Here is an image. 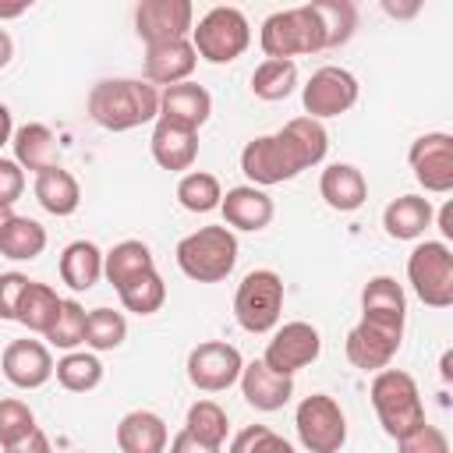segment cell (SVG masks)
Instances as JSON below:
<instances>
[{
  "label": "cell",
  "instance_id": "42",
  "mask_svg": "<svg viewBox=\"0 0 453 453\" xmlns=\"http://www.w3.org/2000/svg\"><path fill=\"white\" fill-rule=\"evenodd\" d=\"M32 428H35V414H32L28 403H21V400H14V396L0 400V446L18 442V439L28 435Z\"/></svg>",
  "mask_w": 453,
  "mask_h": 453
},
{
  "label": "cell",
  "instance_id": "32",
  "mask_svg": "<svg viewBox=\"0 0 453 453\" xmlns=\"http://www.w3.org/2000/svg\"><path fill=\"white\" fill-rule=\"evenodd\" d=\"M361 315L403 322V319H407L403 287H400L393 276H372V280L365 283V290H361Z\"/></svg>",
  "mask_w": 453,
  "mask_h": 453
},
{
  "label": "cell",
  "instance_id": "1",
  "mask_svg": "<svg viewBox=\"0 0 453 453\" xmlns=\"http://www.w3.org/2000/svg\"><path fill=\"white\" fill-rule=\"evenodd\" d=\"M88 117L106 131H131L159 117V92L138 78H106L88 92Z\"/></svg>",
  "mask_w": 453,
  "mask_h": 453
},
{
  "label": "cell",
  "instance_id": "41",
  "mask_svg": "<svg viewBox=\"0 0 453 453\" xmlns=\"http://www.w3.org/2000/svg\"><path fill=\"white\" fill-rule=\"evenodd\" d=\"M230 453H294V446L265 425H248L234 435Z\"/></svg>",
  "mask_w": 453,
  "mask_h": 453
},
{
  "label": "cell",
  "instance_id": "48",
  "mask_svg": "<svg viewBox=\"0 0 453 453\" xmlns=\"http://www.w3.org/2000/svg\"><path fill=\"white\" fill-rule=\"evenodd\" d=\"M439 230H442V237H446V241L453 237V205H449V202L439 209Z\"/></svg>",
  "mask_w": 453,
  "mask_h": 453
},
{
  "label": "cell",
  "instance_id": "47",
  "mask_svg": "<svg viewBox=\"0 0 453 453\" xmlns=\"http://www.w3.org/2000/svg\"><path fill=\"white\" fill-rule=\"evenodd\" d=\"M170 453H219V449L209 446V442H202V439H195L188 428H180V432L170 439Z\"/></svg>",
  "mask_w": 453,
  "mask_h": 453
},
{
  "label": "cell",
  "instance_id": "37",
  "mask_svg": "<svg viewBox=\"0 0 453 453\" xmlns=\"http://www.w3.org/2000/svg\"><path fill=\"white\" fill-rule=\"evenodd\" d=\"M311 7L319 14V21H322L326 50H336V46H343L354 35V28H357L354 4H347V0H315Z\"/></svg>",
  "mask_w": 453,
  "mask_h": 453
},
{
  "label": "cell",
  "instance_id": "22",
  "mask_svg": "<svg viewBox=\"0 0 453 453\" xmlns=\"http://www.w3.org/2000/svg\"><path fill=\"white\" fill-rule=\"evenodd\" d=\"M276 138L283 142V149L294 156V163H297L301 170L322 163V159H326V149H329V134H326L322 120H311V117H294V120H287V124L276 131Z\"/></svg>",
  "mask_w": 453,
  "mask_h": 453
},
{
  "label": "cell",
  "instance_id": "18",
  "mask_svg": "<svg viewBox=\"0 0 453 453\" xmlns=\"http://www.w3.org/2000/svg\"><path fill=\"white\" fill-rule=\"evenodd\" d=\"M219 212H223V226L265 230L269 219H273V198L255 184H241V188H230L219 198Z\"/></svg>",
  "mask_w": 453,
  "mask_h": 453
},
{
  "label": "cell",
  "instance_id": "49",
  "mask_svg": "<svg viewBox=\"0 0 453 453\" xmlns=\"http://www.w3.org/2000/svg\"><path fill=\"white\" fill-rule=\"evenodd\" d=\"M11 134H14V124H11V110L0 103V145H7V142H11Z\"/></svg>",
  "mask_w": 453,
  "mask_h": 453
},
{
  "label": "cell",
  "instance_id": "24",
  "mask_svg": "<svg viewBox=\"0 0 453 453\" xmlns=\"http://www.w3.org/2000/svg\"><path fill=\"white\" fill-rule=\"evenodd\" d=\"M170 442L166 421L152 411H131L117 425V446L120 453H163Z\"/></svg>",
  "mask_w": 453,
  "mask_h": 453
},
{
  "label": "cell",
  "instance_id": "31",
  "mask_svg": "<svg viewBox=\"0 0 453 453\" xmlns=\"http://www.w3.org/2000/svg\"><path fill=\"white\" fill-rule=\"evenodd\" d=\"M60 301H64V297H57V290H53L50 283L28 280V287H25L21 301H18V319H14V322H21L28 333H42V336H46V329L57 322Z\"/></svg>",
  "mask_w": 453,
  "mask_h": 453
},
{
  "label": "cell",
  "instance_id": "35",
  "mask_svg": "<svg viewBox=\"0 0 453 453\" xmlns=\"http://www.w3.org/2000/svg\"><path fill=\"white\" fill-rule=\"evenodd\" d=\"M184 428H188L195 439H202V442H209V446L219 449V446L226 442L230 421H226V411H223L216 400H195V403L188 407Z\"/></svg>",
  "mask_w": 453,
  "mask_h": 453
},
{
  "label": "cell",
  "instance_id": "19",
  "mask_svg": "<svg viewBox=\"0 0 453 453\" xmlns=\"http://www.w3.org/2000/svg\"><path fill=\"white\" fill-rule=\"evenodd\" d=\"M198 64V53L191 46V39H177V42H163V46H145V78L156 85H180L191 78Z\"/></svg>",
  "mask_w": 453,
  "mask_h": 453
},
{
  "label": "cell",
  "instance_id": "39",
  "mask_svg": "<svg viewBox=\"0 0 453 453\" xmlns=\"http://www.w3.org/2000/svg\"><path fill=\"white\" fill-rule=\"evenodd\" d=\"M127 336V319L113 308H92L85 315V343L92 350H113Z\"/></svg>",
  "mask_w": 453,
  "mask_h": 453
},
{
  "label": "cell",
  "instance_id": "27",
  "mask_svg": "<svg viewBox=\"0 0 453 453\" xmlns=\"http://www.w3.org/2000/svg\"><path fill=\"white\" fill-rule=\"evenodd\" d=\"M11 145H14V163L21 170H46L57 163V138L46 124H21L14 134H11Z\"/></svg>",
  "mask_w": 453,
  "mask_h": 453
},
{
  "label": "cell",
  "instance_id": "21",
  "mask_svg": "<svg viewBox=\"0 0 453 453\" xmlns=\"http://www.w3.org/2000/svg\"><path fill=\"white\" fill-rule=\"evenodd\" d=\"M212 113V96L195 85V81H180V85H170L163 96H159V117L170 120V124H180V127H191L198 131Z\"/></svg>",
  "mask_w": 453,
  "mask_h": 453
},
{
  "label": "cell",
  "instance_id": "16",
  "mask_svg": "<svg viewBox=\"0 0 453 453\" xmlns=\"http://www.w3.org/2000/svg\"><path fill=\"white\" fill-rule=\"evenodd\" d=\"M0 368H4V379L11 386H18V389H39L53 375V357H50V347L39 343V340H11L4 347Z\"/></svg>",
  "mask_w": 453,
  "mask_h": 453
},
{
  "label": "cell",
  "instance_id": "6",
  "mask_svg": "<svg viewBox=\"0 0 453 453\" xmlns=\"http://www.w3.org/2000/svg\"><path fill=\"white\" fill-rule=\"evenodd\" d=\"M283 315V276L273 269H251L234 294V319L244 333H269Z\"/></svg>",
  "mask_w": 453,
  "mask_h": 453
},
{
  "label": "cell",
  "instance_id": "50",
  "mask_svg": "<svg viewBox=\"0 0 453 453\" xmlns=\"http://www.w3.org/2000/svg\"><path fill=\"white\" fill-rule=\"evenodd\" d=\"M11 57H14V42H11V35L0 28V67H7Z\"/></svg>",
  "mask_w": 453,
  "mask_h": 453
},
{
  "label": "cell",
  "instance_id": "3",
  "mask_svg": "<svg viewBox=\"0 0 453 453\" xmlns=\"http://www.w3.org/2000/svg\"><path fill=\"white\" fill-rule=\"evenodd\" d=\"M262 53L265 60H290L297 53H319L326 50V35H322V21L315 14L311 4L290 7V11H276L262 21Z\"/></svg>",
  "mask_w": 453,
  "mask_h": 453
},
{
  "label": "cell",
  "instance_id": "36",
  "mask_svg": "<svg viewBox=\"0 0 453 453\" xmlns=\"http://www.w3.org/2000/svg\"><path fill=\"white\" fill-rule=\"evenodd\" d=\"M117 294H120V304L127 311H134V315H156L163 308V301H166V283H163V276L156 269H149L138 280H131L127 287H120Z\"/></svg>",
  "mask_w": 453,
  "mask_h": 453
},
{
  "label": "cell",
  "instance_id": "30",
  "mask_svg": "<svg viewBox=\"0 0 453 453\" xmlns=\"http://www.w3.org/2000/svg\"><path fill=\"white\" fill-rule=\"evenodd\" d=\"M46 248V226L28 216H11L0 230V255L14 262H32Z\"/></svg>",
  "mask_w": 453,
  "mask_h": 453
},
{
  "label": "cell",
  "instance_id": "20",
  "mask_svg": "<svg viewBox=\"0 0 453 453\" xmlns=\"http://www.w3.org/2000/svg\"><path fill=\"white\" fill-rule=\"evenodd\" d=\"M149 145H152V159L163 170L180 173V170H191V163L198 156V131L156 117V127H152V142Z\"/></svg>",
  "mask_w": 453,
  "mask_h": 453
},
{
  "label": "cell",
  "instance_id": "10",
  "mask_svg": "<svg viewBox=\"0 0 453 453\" xmlns=\"http://www.w3.org/2000/svg\"><path fill=\"white\" fill-rule=\"evenodd\" d=\"M301 103H304V113L311 120L340 117L357 103V78L347 67L326 64L308 78V85L301 92Z\"/></svg>",
  "mask_w": 453,
  "mask_h": 453
},
{
  "label": "cell",
  "instance_id": "44",
  "mask_svg": "<svg viewBox=\"0 0 453 453\" xmlns=\"http://www.w3.org/2000/svg\"><path fill=\"white\" fill-rule=\"evenodd\" d=\"M28 287V276L25 273H0V319L14 322L18 319V301Z\"/></svg>",
  "mask_w": 453,
  "mask_h": 453
},
{
  "label": "cell",
  "instance_id": "29",
  "mask_svg": "<svg viewBox=\"0 0 453 453\" xmlns=\"http://www.w3.org/2000/svg\"><path fill=\"white\" fill-rule=\"evenodd\" d=\"M103 276V251L92 241H71L60 255V280L71 290H92Z\"/></svg>",
  "mask_w": 453,
  "mask_h": 453
},
{
  "label": "cell",
  "instance_id": "43",
  "mask_svg": "<svg viewBox=\"0 0 453 453\" xmlns=\"http://www.w3.org/2000/svg\"><path fill=\"white\" fill-rule=\"evenodd\" d=\"M396 446H400V453H449L446 432L435 428V425H428V421H421L418 428H411L407 435H400Z\"/></svg>",
  "mask_w": 453,
  "mask_h": 453
},
{
  "label": "cell",
  "instance_id": "52",
  "mask_svg": "<svg viewBox=\"0 0 453 453\" xmlns=\"http://www.w3.org/2000/svg\"><path fill=\"white\" fill-rule=\"evenodd\" d=\"M449 365H453V354L446 350V354H442V379H446V382H449V375H453V368H449Z\"/></svg>",
  "mask_w": 453,
  "mask_h": 453
},
{
  "label": "cell",
  "instance_id": "33",
  "mask_svg": "<svg viewBox=\"0 0 453 453\" xmlns=\"http://www.w3.org/2000/svg\"><path fill=\"white\" fill-rule=\"evenodd\" d=\"M53 372H57V382H60L67 393H88V389H96V386L103 382V361H99L96 354H85V350L64 354V357L53 365Z\"/></svg>",
  "mask_w": 453,
  "mask_h": 453
},
{
  "label": "cell",
  "instance_id": "23",
  "mask_svg": "<svg viewBox=\"0 0 453 453\" xmlns=\"http://www.w3.org/2000/svg\"><path fill=\"white\" fill-rule=\"evenodd\" d=\"M319 191H322V198H326L329 209H336V212H354V209H361L365 198H368V180H365V173H361L357 166H350V163H333V166L322 170Z\"/></svg>",
  "mask_w": 453,
  "mask_h": 453
},
{
  "label": "cell",
  "instance_id": "14",
  "mask_svg": "<svg viewBox=\"0 0 453 453\" xmlns=\"http://www.w3.org/2000/svg\"><path fill=\"white\" fill-rule=\"evenodd\" d=\"M241 173L255 188H269V184L294 180L301 173V166L294 163V156L283 149V142L276 134H258L241 149Z\"/></svg>",
  "mask_w": 453,
  "mask_h": 453
},
{
  "label": "cell",
  "instance_id": "5",
  "mask_svg": "<svg viewBox=\"0 0 453 453\" xmlns=\"http://www.w3.org/2000/svg\"><path fill=\"white\" fill-rule=\"evenodd\" d=\"M251 42V25L237 7H212L191 28V46L209 64L237 60Z\"/></svg>",
  "mask_w": 453,
  "mask_h": 453
},
{
  "label": "cell",
  "instance_id": "53",
  "mask_svg": "<svg viewBox=\"0 0 453 453\" xmlns=\"http://www.w3.org/2000/svg\"><path fill=\"white\" fill-rule=\"evenodd\" d=\"M11 216H14V212H11V209H4V205H0V230H4V223H7V219H11Z\"/></svg>",
  "mask_w": 453,
  "mask_h": 453
},
{
  "label": "cell",
  "instance_id": "8",
  "mask_svg": "<svg viewBox=\"0 0 453 453\" xmlns=\"http://www.w3.org/2000/svg\"><path fill=\"white\" fill-rule=\"evenodd\" d=\"M297 439L308 453H340L347 442V418L329 393H311L297 403L294 414Z\"/></svg>",
  "mask_w": 453,
  "mask_h": 453
},
{
  "label": "cell",
  "instance_id": "45",
  "mask_svg": "<svg viewBox=\"0 0 453 453\" xmlns=\"http://www.w3.org/2000/svg\"><path fill=\"white\" fill-rule=\"evenodd\" d=\"M25 191V170L14 163V159H4L0 156V205L11 209Z\"/></svg>",
  "mask_w": 453,
  "mask_h": 453
},
{
  "label": "cell",
  "instance_id": "12",
  "mask_svg": "<svg viewBox=\"0 0 453 453\" xmlns=\"http://www.w3.org/2000/svg\"><path fill=\"white\" fill-rule=\"evenodd\" d=\"M195 7L188 0H142L134 7V32L145 46H163L188 39Z\"/></svg>",
  "mask_w": 453,
  "mask_h": 453
},
{
  "label": "cell",
  "instance_id": "2",
  "mask_svg": "<svg viewBox=\"0 0 453 453\" xmlns=\"http://www.w3.org/2000/svg\"><path fill=\"white\" fill-rule=\"evenodd\" d=\"M177 265L195 283H219L237 265V237L230 226H198L177 241Z\"/></svg>",
  "mask_w": 453,
  "mask_h": 453
},
{
  "label": "cell",
  "instance_id": "40",
  "mask_svg": "<svg viewBox=\"0 0 453 453\" xmlns=\"http://www.w3.org/2000/svg\"><path fill=\"white\" fill-rule=\"evenodd\" d=\"M85 308L78 301H60V311H57V322L46 329V340L60 350H71L78 343H85Z\"/></svg>",
  "mask_w": 453,
  "mask_h": 453
},
{
  "label": "cell",
  "instance_id": "38",
  "mask_svg": "<svg viewBox=\"0 0 453 453\" xmlns=\"http://www.w3.org/2000/svg\"><path fill=\"white\" fill-rule=\"evenodd\" d=\"M219 198H223V188L212 173L205 170H191L180 177L177 184V202L188 209V212H212L219 209Z\"/></svg>",
  "mask_w": 453,
  "mask_h": 453
},
{
  "label": "cell",
  "instance_id": "4",
  "mask_svg": "<svg viewBox=\"0 0 453 453\" xmlns=\"http://www.w3.org/2000/svg\"><path fill=\"white\" fill-rule=\"evenodd\" d=\"M372 407L379 414V425L386 435L400 439L411 428L425 421V403L418 393V382L400 368H382L372 379Z\"/></svg>",
  "mask_w": 453,
  "mask_h": 453
},
{
  "label": "cell",
  "instance_id": "46",
  "mask_svg": "<svg viewBox=\"0 0 453 453\" xmlns=\"http://www.w3.org/2000/svg\"><path fill=\"white\" fill-rule=\"evenodd\" d=\"M4 453H53V446H50V439H46V432L35 425L28 435H21L18 442H11V446H4Z\"/></svg>",
  "mask_w": 453,
  "mask_h": 453
},
{
  "label": "cell",
  "instance_id": "28",
  "mask_svg": "<svg viewBox=\"0 0 453 453\" xmlns=\"http://www.w3.org/2000/svg\"><path fill=\"white\" fill-rule=\"evenodd\" d=\"M149 269H156V262H152L149 244H142V241H120L103 255V276L113 283V290L127 287L131 280H138Z\"/></svg>",
  "mask_w": 453,
  "mask_h": 453
},
{
  "label": "cell",
  "instance_id": "26",
  "mask_svg": "<svg viewBox=\"0 0 453 453\" xmlns=\"http://www.w3.org/2000/svg\"><path fill=\"white\" fill-rule=\"evenodd\" d=\"M35 198H39V205L46 212L71 216L78 209V202H81V188H78V180H74L71 170H64V166L53 163V166H46V170L35 173Z\"/></svg>",
  "mask_w": 453,
  "mask_h": 453
},
{
  "label": "cell",
  "instance_id": "34",
  "mask_svg": "<svg viewBox=\"0 0 453 453\" xmlns=\"http://www.w3.org/2000/svg\"><path fill=\"white\" fill-rule=\"evenodd\" d=\"M297 85V64L294 60H262L251 74V92L265 103L287 99Z\"/></svg>",
  "mask_w": 453,
  "mask_h": 453
},
{
  "label": "cell",
  "instance_id": "15",
  "mask_svg": "<svg viewBox=\"0 0 453 453\" xmlns=\"http://www.w3.org/2000/svg\"><path fill=\"white\" fill-rule=\"evenodd\" d=\"M407 159H411V170L425 191H435V195L453 191V138L446 131H432V134L414 138Z\"/></svg>",
  "mask_w": 453,
  "mask_h": 453
},
{
  "label": "cell",
  "instance_id": "7",
  "mask_svg": "<svg viewBox=\"0 0 453 453\" xmlns=\"http://www.w3.org/2000/svg\"><path fill=\"white\" fill-rule=\"evenodd\" d=\"M407 280L428 308L453 304V251L446 241H425L407 258Z\"/></svg>",
  "mask_w": 453,
  "mask_h": 453
},
{
  "label": "cell",
  "instance_id": "17",
  "mask_svg": "<svg viewBox=\"0 0 453 453\" xmlns=\"http://www.w3.org/2000/svg\"><path fill=\"white\" fill-rule=\"evenodd\" d=\"M237 382H241L244 400H248L255 411H280V407L294 396V379H290V375L273 372L262 357H258V361H251V365H244Z\"/></svg>",
  "mask_w": 453,
  "mask_h": 453
},
{
  "label": "cell",
  "instance_id": "25",
  "mask_svg": "<svg viewBox=\"0 0 453 453\" xmlns=\"http://www.w3.org/2000/svg\"><path fill=\"white\" fill-rule=\"evenodd\" d=\"M432 202L421 195H400L386 205L382 212V226L393 241H414L432 226Z\"/></svg>",
  "mask_w": 453,
  "mask_h": 453
},
{
  "label": "cell",
  "instance_id": "13",
  "mask_svg": "<svg viewBox=\"0 0 453 453\" xmlns=\"http://www.w3.org/2000/svg\"><path fill=\"white\" fill-rule=\"evenodd\" d=\"M319 350H322V336L311 322H283L273 333L262 361L280 375H294L304 365H311L319 357Z\"/></svg>",
  "mask_w": 453,
  "mask_h": 453
},
{
  "label": "cell",
  "instance_id": "51",
  "mask_svg": "<svg viewBox=\"0 0 453 453\" xmlns=\"http://www.w3.org/2000/svg\"><path fill=\"white\" fill-rule=\"evenodd\" d=\"M18 14H25V4H18V7H4L0 4V18H18Z\"/></svg>",
  "mask_w": 453,
  "mask_h": 453
},
{
  "label": "cell",
  "instance_id": "9",
  "mask_svg": "<svg viewBox=\"0 0 453 453\" xmlns=\"http://www.w3.org/2000/svg\"><path fill=\"white\" fill-rule=\"evenodd\" d=\"M403 340V322L361 315V322L347 333V361L361 372H382Z\"/></svg>",
  "mask_w": 453,
  "mask_h": 453
},
{
  "label": "cell",
  "instance_id": "11",
  "mask_svg": "<svg viewBox=\"0 0 453 453\" xmlns=\"http://www.w3.org/2000/svg\"><path fill=\"white\" fill-rule=\"evenodd\" d=\"M244 357L234 343L223 340H205L188 354V379L202 393H223L241 379Z\"/></svg>",
  "mask_w": 453,
  "mask_h": 453
}]
</instances>
